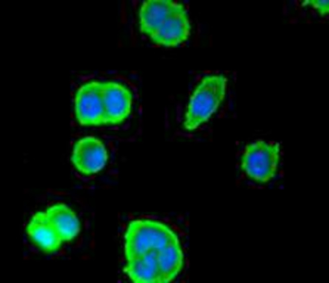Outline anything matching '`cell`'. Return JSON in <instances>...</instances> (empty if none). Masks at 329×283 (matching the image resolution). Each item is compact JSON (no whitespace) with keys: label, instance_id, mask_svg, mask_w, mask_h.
Masks as SVG:
<instances>
[{"label":"cell","instance_id":"3","mask_svg":"<svg viewBox=\"0 0 329 283\" xmlns=\"http://www.w3.org/2000/svg\"><path fill=\"white\" fill-rule=\"evenodd\" d=\"M227 79L221 74L204 76L198 83L189 100L184 120V128L197 129L209 120L223 100Z\"/></svg>","mask_w":329,"mask_h":283},{"label":"cell","instance_id":"5","mask_svg":"<svg viewBox=\"0 0 329 283\" xmlns=\"http://www.w3.org/2000/svg\"><path fill=\"white\" fill-rule=\"evenodd\" d=\"M74 111L83 125L105 124L102 82L92 81L80 86L74 98Z\"/></svg>","mask_w":329,"mask_h":283},{"label":"cell","instance_id":"7","mask_svg":"<svg viewBox=\"0 0 329 283\" xmlns=\"http://www.w3.org/2000/svg\"><path fill=\"white\" fill-rule=\"evenodd\" d=\"M102 97L105 124L120 123L131 113L132 96L124 85L115 81L102 82Z\"/></svg>","mask_w":329,"mask_h":283},{"label":"cell","instance_id":"1","mask_svg":"<svg viewBox=\"0 0 329 283\" xmlns=\"http://www.w3.org/2000/svg\"><path fill=\"white\" fill-rule=\"evenodd\" d=\"M124 239L126 272L133 281L167 282L182 270V245L167 223L153 218L134 219L128 224Z\"/></svg>","mask_w":329,"mask_h":283},{"label":"cell","instance_id":"2","mask_svg":"<svg viewBox=\"0 0 329 283\" xmlns=\"http://www.w3.org/2000/svg\"><path fill=\"white\" fill-rule=\"evenodd\" d=\"M139 20L141 31L159 45H178L186 41L190 33L187 10L177 1H144L139 10Z\"/></svg>","mask_w":329,"mask_h":283},{"label":"cell","instance_id":"8","mask_svg":"<svg viewBox=\"0 0 329 283\" xmlns=\"http://www.w3.org/2000/svg\"><path fill=\"white\" fill-rule=\"evenodd\" d=\"M26 233L40 248L48 252L58 250L64 243L44 211L35 212L29 219Z\"/></svg>","mask_w":329,"mask_h":283},{"label":"cell","instance_id":"10","mask_svg":"<svg viewBox=\"0 0 329 283\" xmlns=\"http://www.w3.org/2000/svg\"><path fill=\"white\" fill-rule=\"evenodd\" d=\"M303 5L310 6L315 9L321 15H325L328 12V1L326 0H308L305 1Z\"/></svg>","mask_w":329,"mask_h":283},{"label":"cell","instance_id":"6","mask_svg":"<svg viewBox=\"0 0 329 283\" xmlns=\"http://www.w3.org/2000/svg\"><path fill=\"white\" fill-rule=\"evenodd\" d=\"M71 160L80 173L92 175L104 168L108 160V153L100 139L93 136H86L75 144Z\"/></svg>","mask_w":329,"mask_h":283},{"label":"cell","instance_id":"4","mask_svg":"<svg viewBox=\"0 0 329 283\" xmlns=\"http://www.w3.org/2000/svg\"><path fill=\"white\" fill-rule=\"evenodd\" d=\"M280 157V145L274 141L257 140L248 145L241 159V167L251 179L266 182L274 177Z\"/></svg>","mask_w":329,"mask_h":283},{"label":"cell","instance_id":"9","mask_svg":"<svg viewBox=\"0 0 329 283\" xmlns=\"http://www.w3.org/2000/svg\"><path fill=\"white\" fill-rule=\"evenodd\" d=\"M46 215L63 243L74 239L79 234L80 227L75 212L63 203H56L45 210Z\"/></svg>","mask_w":329,"mask_h":283}]
</instances>
